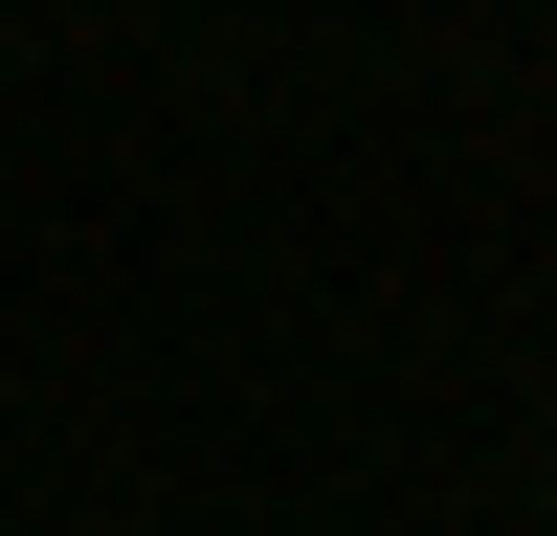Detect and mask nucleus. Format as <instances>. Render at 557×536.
Wrapping results in <instances>:
<instances>
[]
</instances>
